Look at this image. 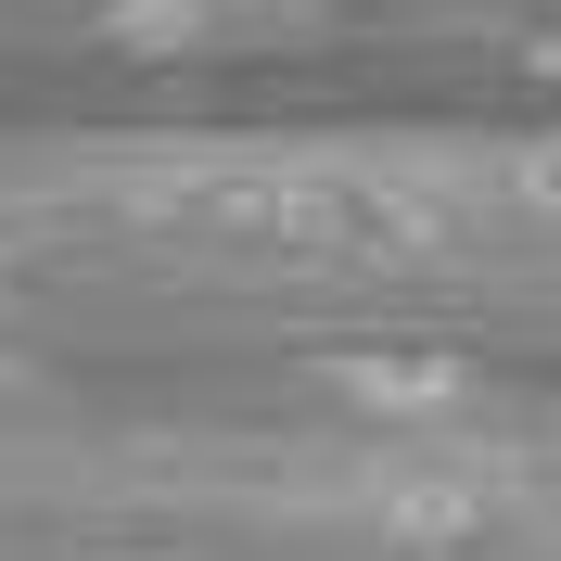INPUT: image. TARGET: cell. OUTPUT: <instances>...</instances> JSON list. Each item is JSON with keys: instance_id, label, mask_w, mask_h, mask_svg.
<instances>
[{"instance_id": "7a4b0ae2", "label": "cell", "mask_w": 561, "mask_h": 561, "mask_svg": "<svg viewBox=\"0 0 561 561\" xmlns=\"http://www.w3.org/2000/svg\"><path fill=\"white\" fill-rule=\"evenodd\" d=\"M345 396H357L370 421H447L472 383H459L434 345H396V357H357V370H345Z\"/></svg>"}, {"instance_id": "6da1fadb", "label": "cell", "mask_w": 561, "mask_h": 561, "mask_svg": "<svg viewBox=\"0 0 561 561\" xmlns=\"http://www.w3.org/2000/svg\"><path fill=\"white\" fill-rule=\"evenodd\" d=\"M370 511H383L396 549H421V561H472L497 524H511V485H485V472H459V485H434V472H396Z\"/></svg>"}]
</instances>
